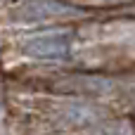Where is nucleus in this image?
I'll list each match as a JSON object with an SVG mask.
<instances>
[{
	"mask_svg": "<svg viewBox=\"0 0 135 135\" xmlns=\"http://www.w3.org/2000/svg\"><path fill=\"white\" fill-rule=\"evenodd\" d=\"M66 5L57 2V0H26L19 7V19L24 21H40L47 17H57V14H66Z\"/></svg>",
	"mask_w": 135,
	"mask_h": 135,
	"instance_id": "2",
	"label": "nucleus"
},
{
	"mask_svg": "<svg viewBox=\"0 0 135 135\" xmlns=\"http://www.w3.org/2000/svg\"><path fill=\"white\" fill-rule=\"evenodd\" d=\"M71 50L69 31H47L24 40V52L36 59H64Z\"/></svg>",
	"mask_w": 135,
	"mask_h": 135,
	"instance_id": "1",
	"label": "nucleus"
},
{
	"mask_svg": "<svg viewBox=\"0 0 135 135\" xmlns=\"http://www.w3.org/2000/svg\"><path fill=\"white\" fill-rule=\"evenodd\" d=\"M66 119H69L71 123H78V126H83V123H90V121L95 119V112H93V109H88V107L74 104V107L66 112Z\"/></svg>",
	"mask_w": 135,
	"mask_h": 135,
	"instance_id": "3",
	"label": "nucleus"
}]
</instances>
